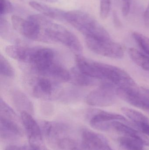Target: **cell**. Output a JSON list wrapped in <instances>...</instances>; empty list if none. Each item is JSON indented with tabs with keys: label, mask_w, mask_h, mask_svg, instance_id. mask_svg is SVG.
Masks as SVG:
<instances>
[{
	"label": "cell",
	"mask_w": 149,
	"mask_h": 150,
	"mask_svg": "<svg viewBox=\"0 0 149 150\" xmlns=\"http://www.w3.org/2000/svg\"><path fill=\"white\" fill-rule=\"evenodd\" d=\"M76 62L80 71L92 78L110 82L117 87H129L136 85L127 73L115 66L95 61L80 54L76 56Z\"/></svg>",
	"instance_id": "6da1fadb"
},
{
	"label": "cell",
	"mask_w": 149,
	"mask_h": 150,
	"mask_svg": "<svg viewBox=\"0 0 149 150\" xmlns=\"http://www.w3.org/2000/svg\"><path fill=\"white\" fill-rule=\"evenodd\" d=\"M31 17L41 27L45 41L52 40L60 43L78 55L83 52V47L78 37L64 26L42 15H32Z\"/></svg>",
	"instance_id": "7a4b0ae2"
},
{
	"label": "cell",
	"mask_w": 149,
	"mask_h": 150,
	"mask_svg": "<svg viewBox=\"0 0 149 150\" xmlns=\"http://www.w3.org/2000/svg\"><path fill=\"white\" fill-rule=\"evenodd\" d=\"M64 20L85 38L100 40H112L107 31L91 15L84 11L73 10L66 12Z\"/></svg>",
	"instance_id": "3957f363"
},
{
	"label": "cell",
	"mask_w": 149,
	"mask_h": 150,
	"mask_svg": "<svg viewBox=\"0 0 149 150\" xmlns=\"http://www.w3.org/2000/svg\"><path fill=\"white\" fill-rule=\"evenodd\" d=\"M55 53L51 48L27 47L23 62L31 65L38 74L43 76L55 62Z\"/></svg>",
	"instance_id": "277c9868"
},
{
	"label": "cell",
	"mask_w": 149,
	"mask_h": 150,
	"mask_svg": "<svg viewBox=\"0 0 149 150\" xmlns=\"http://www.w3.org/2000/svg\"><path fill=\"white\" fill-rule=\"evenodd\" d=\"M117 87L110 82L101 81L99 86L92 91L87 96V103L93 106L106 107L111 105L115 103L117 100Z\"/></svg>",
	"instance_id": "5b68a950"
},
{
	"label": "cell",
	"mask_w": 149,
	"mask_h": 150,
	"mask_svg": "<svg viewBox=\"0 0 149 150\" xmlns=\"http://www.w3.org/2000/svg\"><path fill=\"white\" fill-rule=\"evenodd\" d=\"M85 40L88 49L96 54L117 59L124 56L122 47L112 40H100L90 38H85Z\"/></svg>",
	"instance_id": "8992f818"
},
{
	"label": "cell",
	"mask_w": 149,
	"mask_h": 150,
	"mask_svg": "<svg viewBox=\"0 0 149 150\" xmlns=\"http://www.w3.org/2000/svg\"><path fill=\"white\" fill-rule=\"evenodd\" d=\"M88 120L90 126L94 129L102 131H108L112 122H121L129 125L127 118L122 115L99 109H92L88 112Z\"/></svg>",
	"instance_id": "52a82bcc"
},
{
	"label": "cell",
	"mask_w": 149,
	"mask_h": 150,
	"mask_svg": "<svg viewBox=\"0 0 149 150\" xmlns=\"http://www.w3.org/2000/svg\"><path fill=\"white\" fill-rule=\"evenodd\" d=\"M21 117L31 147L38 150H45L40 126L31 115L27 112H21Z\"/></svg>",
	"instance_id": "ba28073f"
},
{
	"label": "cell",
	"mask_w": 149,
	"mask_h": 150,
	"mask_svg": "<svg viewBox=\"0 0 149 150\" xmlns=\"http://www.w3.org/2000/svg\"><path fill=\"white\" fill-rule=\"evenodd\" d=\"M13 28L21 35L31 40H44L40 26L37 23L28 18L27 20L13 15L11 17Z\"/></svg>",
	"instance_id": "9c48e42d"
},
{
	"label": "cell",
	"mask_w": 149,
	"mask_h": 150,
	"mask_svg": "<svg viewBox=\"0 0 149 150\" xmlns=\"http://www.w3.org/2000/svg\"><path fill=\"white\" fill-rule=\"evenodd\" d=\"M16 113L0 114V134L4 140H15L23 136Z\"/></svg>",
	"instance_id": "30bf717a"
},
{
	"label": "cell",
	"mask_w": 149,
	"mask_h": 150,
	"mask_svg": "<svg viewBox=\"0 0 149 150\" xmlns=\"http://www.w3.org/2000/svg\"><path fill=\"white\" fill-rule=\"evenodd\" d=\"M40 126L45 137L54 147L60 139L69 134V128L64 123L43 121Z\"/></svg>",
	"instance_id": "8fae6325"
},
{
	"label": "cell",
	"mask_w": 149,
	"mask_h": 150,
	"mask_svg": "<svg viewBox=\"0 0 149 150\" xmlns=\"http://www.w3.org/2000/svg\"><path fill=\"white\" fill-rule=\"evenodd\" d=\"M81 135V142L88 150H113L100 134L85 128L82 129Z\"/></svg>",
	"instance_id": "7c38bea8"
},
{
	"label": "cell",
	"mask_w": 149,
	"mask_h": 150,
	"mask_svg": "<svg viewBox=\"0 0 149 150\" xmlns=\"http://www.w3.org/2000/svg\"><path fill=\"white\" fill-rule=\"evenodd\" d=\"M43 76L38 78L33 86L32 94L37 98L50 99L53 96V93L57 88V83Z\"/></svg>",
	"instance_id": "4fadbf2b"
},
{
	"label": "cell",
	"mask_w": 149,
	"mask_h": 150,
	"mask_svg": "<svg viewBox=\"0 0 149 150\" xmlns=\"http://www.w3.org/2000/svg\"><path fill=\"white\" fill-rule=\"evenodd\" d=\"M110 129H113L123 136L131 137L139 139L143 143L144 145L149 146V138L143 133H141L134 129L131 126H129L128 124L121 122L115 121L111 122Z\"/></svg>",
	"instance_id": "5bb4252c"
},
{
	"label": "cell",
	"mask_w": 149,
	"mask_h": 150,
	"mask_svg": "<svg viewBox=\"0 0 149 150\" xmlns=\"http://www.w3.org/2000/svg\"><path fill=\"white\" fill-rule=\"evenodd\" d=\"M29 5L35 10L37 11L44 16L53 18L55 20H64L66 11L50 7L46 4L38 2L36 1H31Z\"/></svg>",
	"instance_id": "9a60e30c"
},
{
	"label": "cell",
	"mask_w": 149,
	"mask_h": 150,
	"mask_svg": "<svg viewBox=\"0 0 149 150\" xmlns=\"http://www.w3.org/2000/svg\"><path fill=\"white\" fill-rule=\"evenodd\" d=\"M12 100L15 107L19 111L26 112L31 115L34 113L33 104L25 94L19 91L13 92Z\"/></svg>",
	"instance_id": "2e32d148"
},
{
	"label": "cell",
	"mask_w": 149,
	"mask_h": 150,
	"mask_svg": "<svg viewBox=\"0 0 149 150\" xmlns=\"http://www.w3.org/2000/svg\"><path fill=\"white\" fill-rule=\"evenodd\" d=\"M70 80L77 85L82 86H92L97 84L98 79L92 78L80 71L78 68H73L70 73Z\"/></svg>",
	"instance_id": "e0dca14e"
},
{
	"label": "cell",
	"mask_w": 149,
	"mask_h": 150,
	"mask_svg": "<svg viewBox=\"0 0 149 150\" xmlns=\"http://www.w3.org/2000/svg\"><path fill=\"white\" fill-rule=\"evenodd\" d=\"M55 147L60 150H88L82 142H79L69 134L59 140Z\"/></svg>",
	"instance_id": "ac0fdd59"
},
{
	"label": "cell",
	"mask_w": 149,
	"mask_h": 150,
	"mask_svg": "<svg viewBox=\"0 0 149 150\" xmlns=\"http://www.w3.org/2000/svg\"><path fill=\"white\" fill-rule=\"evenodd\" d=\"M129 53L132 60L145 71L149 72V57L134 48H130Z\"/></svg>",
	"instance_id": "d6986e66"
},
{
	"label": "cell",
	"mask_w": 149,
	"mask_h": 150,
	"mask_svg": "<svg viewBox=\"0 0 149 150\" xmlns=\"http://www.w3.org/2000/svg\"><path fill=\"white\" fill-rule=\"evenodd\" d=\"M121 110L122 113L131 120L136 127L140 124L149 123L148 118L138 111L127 107L122 108Z\"/></svg>",
	"instance_id": "ffe728a7"
},
{
	"label": "cell",
	"mask_w": 149,
	"mask_h": 150,
	"mask_svg": "<svg viewBox=\"0 0 149 150\" xmlns=\"http://www.w3.org/2000/svg\"><path fill=\"white\" fill-rule=\"evenodd\" d=\"M120 145L127 150H143L144 144L139 139L123 136L119 139Z\"/></svg>",
	"instance_id": "44dd1931"
},
{
	"label": "cell",
	"mask_w": 149,
	"mask_h": 150,
	"mask_svg": "<svg viewBox=\"0 0 149 150\" xmlns=\"http://www.w3.org/2000/svg\"><path fill=\"white\" fill-rule=\"evenodd\" d=\"M0 74L3 76L10 78L14 77L15 75L13 67L1 54L0 56Z\"/></svg>",
	"instance_id": "7402d4cb"
},
{
	"label": "cell",
	"mask_w": 149,
	"mask_h": 150,
	"mask_svg": "<svg viewBox=\"0 0 149 150\" xmlns=\"http://www.w3.org/2000/svg\"><path fill=\"white\" fill-rule=\"evenodd\" d=\"M133 38L141 50L149 57V38L140 33H133Z\"/></svg>",
	"instance_id": "603a6c76"
},
{
	"label": "cell",
	"mask_w": 149,
	"mask_h": 150,
	"mask_svg": "<svg viewBox=\"0 0 149 150\" xmlns=\"http://www.w3.org/2000/svg\"><path fill=\"white\" fill-rule=\"evenodd\" d=\"M111 8V0H100V16L102 19L106 18L108 16Z\"/></svg>",
	"instance_id": "cb8c5ba5"
},
{
	"label": "cell",
	"mask_w": 149,
	"mask_h": 150,
	"mask_svg": "<svg viewBox=\"0 0 149 150\" xmlns=\"http://www.w3.org/2000/svg\"><path fill=\"white\" fill-rule=\"evenodd\" d=\"M12 10V4L8 0H1L0 14L1 16L10 13Z\"/></svg>",
	"instance_id": "d4e9b609"
},
{
	"label": "cell",
	"mask_w": 149,
	"mask_h": 150,
	"mask_svg": "<svg viewBox=\"0 0 149 150\" xmlns=\"http://www.w3.org/2000/svg\"><path fill=\"white\" fill-rule=\"evenodd\" d=\"M131 0H122V11L123 16H127L129 14L131 6Z\"/></svg>",
	"instance_id": "484cf974"
},
{
	"label": "cell",
	"mask_w": 149,
	"mask_h": 150,
	"mask_svg": "<svg viewBox=\"0 0 149 150\" xmlns=\"http://www.w3.org/2000/svg\"><path fill=\"white\" fill-rule=\"evenodd\" d=\"M8 31V27L6 20L1 18V36L3 38L6 37Z\"/></svg>",
	"instance_id": "4316f807"
},
{
	"label": "cell",
	"mask_w": 149,
	"mask_h": 150,
	"mask_svg": "<svg viewBox=\"0 0 149 150\" xmlns=\"http://www.w3.org/2000/svg\"><path fill=\"white\" fill-rule=\"evenodd\" d=\"M143 109L149 111V90L146 88L143 100Z\"/></svg>",
	"instance_id": "83f0119b"
},
{
	"label": "cell",
	"mask_w": 149,
	"mask_h": 150,
	"mask_svg": "<svg viewBox=\"0 0 149 150\" xmlns=\"http://www.w3.org/2000/svg\"><path fill=\"white\" fill-rule=\"evenodd\" d=\"M142 133L149 137V123H143L137 126Z\"/></svg>",
	"instance_id": "f1b7e54d"
},
{
	"label": "cell",
	"mask_w": 149,
	"mask_h": 150,
	"mask_svg": "<svg viewBox=\"0 0 149 150\" xmlns=\"http://www.w3.org/2000/svg\"><path fill=\"white\" fill-rule=\"evenodd\" d=\"M144 21L145 26L149 29V2L144 14Z\"/></svg>",
	"instance_id": "f546056e"
},
{
	"label": "cell",
	"mask_w": 149,
	"mask_h": 150,
	"mask_svg": "<svg viewBox=\"0 0 149 150\" xmlns=\"http://www.w3.org/2000/svg\"><path fill=\"white\" fill-rule=\"evenodd\" d=\"M5 150H26V148H21L15 145H9L6 147Z\"/></svg>",
	"instance_id": "4dcf8cb0"
},
{
	"label": "cell",
	"mask_w": 149,
	"mask_h": 150,
	"mask_svg": "<svg viewBox=\"0 0 149 150\" xmlns=\"http://www.w3.org/2000/svg\"><path fill=\"white\" fill-rule=\"evenodd\" d=\"M113 14L114 20L115 23L117 25L120 24V20H119V18L117 17V15L115 13H113Z\"/></svg>",
	"instance_id": "1f68e13d"
},
{
	"label": "cell",
	"mask_w": 149,
	"mask_h": 150,
	"mask_svg": "<svg viewBox=\"0 0 149 150\" xmlns=\"http://www.w3.org/2000/svg\"><path fill=\"white\" fill-rule=\"evenodd\" d=\"M44 1L47 2L54 3L57 1V0H42Z\"/></svg>",
	"instance_id": "d6a6232c"
},
{
	"label": "cell",
	"mask_w": 149,
	"mask_h": 150,
	"mask_svg": "<svg viewBox=\"0 0 149 150\" xmlns=\"http://www.w3.org/2000/svg\"><path fill=\"white\" fill-rule=\"evenodd\" d=\"M26 150H38L36 149H33V148H31H31H29V149H27V148H26Z\"/></svg>",
	"instance_id": "836d02e7"
}]
</instances>
